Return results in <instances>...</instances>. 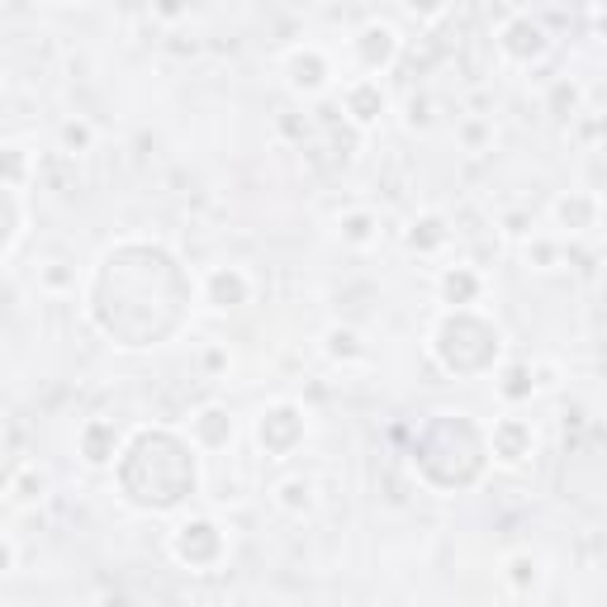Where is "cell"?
<instances>
[{
	"mask_svg": "<svg viewBox=\"0 0 607 607\" xmlns=\"http://www.w3.org/2000/svg\"><path fill=\"white\" fill-rule=\"evenodd\" d=\"M252 276L242 266H210L204 270V300L214 308H238L252 300Z\"/></svg>",
	"mask_w": 607,
	"mask_h": 607,
	"instance_id": "cell-3",
	"label": "cell"
},
{
	"mask_svg": "<svg viewBox=\"0 0 607 607\" xmlns=\"http://www.w3.org/2000/svg\"><path fill=\"white\" fill-rule=\"evenodd\" d=\"M148 10H152V20H157V24L190 20V0H148Z\"/></svg>",
	"mask_w": 607,
	"mask_h": 607,
	"instance_id": "cell-21",
	"label": "cell"
},
{
	"mask_svg": "<svg viewBox=\"0 0 607 607\" xmlns=\"http://www.w3.org/2000/svg\"><path fill=\"white\" fill-rule=\"evenodd\" d=\"M338 232L346 248H370V242L380 238V214L376 210H346L338 218Z\"/></svg>",
	"mask_w": 607,
	"mask_h": 607,
	"instance_id": "cell-16",
	"label": "cell"
},
{
	"mask_svg": "<svg viewBox=\"0 0 607 607\" xmlns=\"http://www.w3.org/2000/svg\"><path fill=\"white\" fill-rule=\"evenodd\" d=\"M555 218H560V228L584 232V228L598 224V200L584 195V190H570V195L555 200Z\"/></svg>",
	"mask_w": 607,
	"mask_h": 607,
	"instance_id": "cell-14",
	"label": "cell"
},
{
	"mask_svg": "<svg viewBox=\"0 0 607 607\" xmlns=\"http://www.w3.org/2000/svg\"><path fill=\"white\" fill-rule=\"evenodd\" d=\"M67 280H72L67 270H62V266H53V270H48V276H43V290H53V294H58V290H67Z\"/></svg>",
	"mask_w": 607,
	"mask_h": 607,
	"instance_id": "cell-26",
	"label": "cell"
},
{
	"mask_svg": "<svg viewBox=\"0 0 607 607\" xmlns=\"http://www.w3.org/2000/svg\"><path fill=\"white\" fill-rule=\"evenodd\" d=\"M29 166H34L29 148H0V180H5V186H20V180L29 176Z\"/></svg>",
	"mask_w": 607,
	"mask_h": 607,
	"instance_id": "cell-19",
	"label": "cell"
},
{
	"mask_svg": "<svg viewBox=\"0 0 607 607\" xmlns=\"http://www.w3.org/2000/svg\"><path fill=\"white\" fill-rule=\"evenodd\" d=\"M286 72H290V86L304 90V96H318V90L332 81V62L323 58L318 48H294L290 62H286Z\"/></svg>",
	"mask_w": 607,
	"mask_h": 607,
	"instance_id": "cell-8",
	"label": "cell"
},
{
	"mask_svg": "<svg viewBox=\"0 0 607 607\" xmlns=\"http://www.w3.org/2000/svg\"><path fill=\"white\" fill-rule=\"evenodd\" d=\"M323 352L338 361V366H352V361L366 356V346H361V332L356 328H328V338H323Z\"/></svg>",
	"mask_w": 607,
	"mask_h": 607,
	"instance_id": "cell-17",
	"label": "cell"
},
{
	"mask_svg": "<svg viewBox=\"0 0 607 607\" xmlns=\"http://www.w3.org/2000/svg\"><path fill=\"white\" fill-rule=\"evenodd\" d=\"M15 560H20L15 541H10V536H0V579H5V574H15Z\"/></svg>",
	"mask_w": 607,
	"mask_h": 607,
	"instance_id": "cell-24",
	"label": "cell"
},
{
	"mask_svg": "<svg viewBox=\"0 0 607 607\" xmlns=\"http://www.w3.org/2000/svg\"><path fill=\"white\" fill-rule=\"evenodd\" d=\"M456 134H460V143L470 152H484V143H494V124H489V119H465Z\"/></svg>",
	"mask_w": 607,
	"mask_h": 607,
	"instance_id": "cell-20",
	"label": "cell"
},
{
	"mask_svg": "<svg viewBox=\"0 0 607 607\" xmlns=\"http://www.w3.org/2000/svg\"><path fill=\"white\" fill-rule=\"evenodd\" d=\"M342 105H346V114H352V124L370 128L384 114V90H380L376 76H356V81L342 90Z\"/></svg>",
	"mask_w": 607,
	"mask_h": 607,
	"instance_id": "cell-9",
	"label": "cell"
},
{
	"mask_svg": "<svg viewBox=\"0 0 607 607\" xmlns=\"http://www.w3.org/2000/svg\"><path fill=\"white\" fill-rule=\"evenodd\" d=\"M228 442H232V413L224 404H204L195 418H190V446L224 451Z\"/></svg>",
	"mask_w": 607,
	"mask_h": 607,
	"instance_id": "cell-7",
	"label": "cell"
},
{
	"mask_svg": "<svg viewBox=\"0 0 607 607\" xmlns=\"http://www.w3.org/2000/svg\"><path fill=\"white\" fill-rule=\"evenodd\" d=\"M352 53L361 58V67L376 76V72H384V67H390V62L399 58V34L390 29V24L376 20V24H366V29L352 38Z\"/></svg>",
	"mask_w": 607,
	"mask_h": 607,
	"instance_id": "cell-4",
	"label": "cell"
},
{
	"mask_svg": "<svg viewBox=\"0 0 607 607\" xmlns=\"http://www.w3.org/2000/svg\"><path fill=\"white\" fill-rule=\"evenodd\" d=\"M224 551H228V541L224 532L210 522V518H186L172 532V555L186 570H200V574H210L218 560H224Z\"/></svg>",
	"mask_w": 607,
	"mask_h": 607,
	"instance_id": "cell-1",
	"label": "cell"
},
{
	"mask_svg": "<svg viewBox=\"0 0 607 607\" xmlns=\"http://www.w3.org/2000/svg\"><path fill=\"white\" fill-rule=\"evenodd\" d=\"M10 480H15V465L0 460V498H10Z\"/></svg>",
	"mask_w": 607,
	"mask_h": 607,
	"instance_id": "cell-27",
	"label": "cell"
},
{
	"mask_svg": "<svg viewBox=\"0 0 607 607\" xmlns=\"http://www.w3.org/2000/svg\"><path fill=\"white\" fill-rule=\"evenodd\" d=\"M489 446H494V456L503 465H522L536 446V432H532V422H522V418H503V422H494V432H489Z\"/></svg>",
	"mask_w": 607,
	"mask_h": 607,
	"instance_id": "cell-6",
	"label": "cell"
},
{
	"mask_svg": "<svg viewBox=\"0 0 607 607\" xmlns=\"http://www.w3.org/2000/svg\"><path fill=\"white\" fill-rule=\"evenodd\" d=\"M270 503H276L286 518L304 522L318 513V484L308 480V475H286V480H276V489H270Z\"/></svg>",
	"mask_w": 607,
	"mask_h": 607,
	"instance_id": "cell-5",
	"label": "cell"
},
{
	"mask_svg": "<svg viewBox=\"0 0 607 607\" xmlns=\"http://www.w3.org/2000/svg\"><path fill=\"white\" fill-rule=\"evenodd\" d=\"M114 451H119V432H114V422L105 418H90L81 432H76V456L86 465H110Z\"/></svg>",
	"mask_w": 607,
	"mask_h": 607,
	"instance_id": "cell-10",
	"label": "cell"
},
{
	"mask_svg": "<svg viewBox=\"0 0 607 607\" xmlns=\"http://www.w3.org/2000/svg\"><path fill=\"white\" fill-rule=\"evenodd\" d=\"M541 579H546V570H541V560L532 551H513L508 560H503V584H508L513 598H532L541 589Z\"/></svg>",
	"mask_w": 607,
	"mask_h": 607,
	"instance_id": "cell-11",
	"label": "cell"
},
{
	"mask_svg": "<svg viewBox=\"0 0 607 607\" xmlns=\"http://www.w3.org/2000/svg\"><path fill=\"white\" fill-rule=\"evenodd\" d=\"M555 256H560L555 242H527V262H536V270H551Z\"/></svg>",
	"mask_w": 607,
	"mask_h": 607,
	"instance_id": "cell-22",
	"label": "cell"
},
{
	"mask_svg": "<svg viewBox=\"0 0 607 607\" xmlns=\"http://www.w3.org/2000/svg\"><path fill=\"white\" fill-rule=\"evenodd\" d=\"M484 294V280H480V270H470V266H451L446 276H442V300L451 308H470L475 300Z\"/></svg>",
	"mask_w": 607,
	"mask_h": 607,
	"instance_id": "cell-13",
	"label": "cell"
},
{
	"mask_svg": "<svg viewBox=\"0 0 607 607\" xmlns=\"http://www.w3.org/2000/svg\"><path fill=\"white\" fill-rule=\"evenodd\" d=\"M446 242H451V228H446V218H442V214H422V218H413V228H408V248H413V252L432 256V252H442Z\"/></svg>",
	"mask_w": 607,
	"mask_h": 607,
	"instance_id": "cell-15",
	"label": "cell"
},
{
	"mask_svg": "<svg viewBox=\"0 0 607 607\" xmlns=\"http://www.w3.org/2000/svg\"><path fill=\"white\" fill-rule=\"evenodd\" d=\"M498 53L508 62H518V67H532V62H541L551 53V34L546 24L532 20V15H513L498 24Z\"/></svg>",
	"mask_w": 607,
	"mask_h": 607,
	"instance_id": "cell-2",
	"label": "cell"
},
{
	"mask_svg": "<svg viewBox=\"0 0 607 607\" xmlns=\"http://www.w3.org/2000/svg\"><path fill=\"white\" fill-rule=\"evenodd\" d=\"M204 370H210V376L228 370V352H224V346H210V352H204Z\"/></svg>",
	"mask_w": 607,
	"mask_h": 607,
	"instance_id": "cell-25",
	"label": "cell"
},
{
	"mask_svg": "<svg viewBox=\"0 0 607 607\" xmlns=\"http://www.w3.org/2000/svg\"><path fill=\"white\" fill-rule=\"evenodd\" d=\"M48 489H53L48 470H38L34 460H20V465H15V480H10V498H15L20 508H38V503L48 498Z\"/></svg>",
	"mask_w": 607,
	"mask_h": 607,
	"instance_id": "cell-12",
	"label": "cell"
},
{
	"mask_svg": "<svg viewBox=\"0 0 607 607\" xmlns=\"http://www.w3.org/2000/svg\"><path fill=\"white\" fill-rule=\"evenodd\" d=\"M446 5H451V0H408V10H413L418 20H437V15H446Z\"/></svg>",
	"mask_w": 607,
	"mask_h": 607,
	"instance_id": "cell-23",
	"label": "cell"
},
{
	"mask_svg": "<svg viewBox=\"0 0 607 607\" xmlns=\"http://www.w3.org/2000/svg\"><path fill=\"white\" fill-rule=\"evenodd\" d=\"M58 138H62V152H67V157H86V152L96 148V128L86 119H67L58 128Z\"/></svg>",
	"mask_w": 607,
	"mask_h": 607,
	"instance_id": "cell-18",
	"label": "cell"
}]
</instances>
